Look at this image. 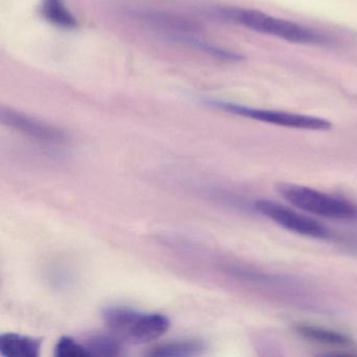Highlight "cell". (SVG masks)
<instances>
[{
    "instance_id": "8992f818",
    "label": "cell",
    "mask_w": 357,
    "mask_h": 357,
    "mask_svg": "<svg viewBox=\"0 0 357 357\" xmlns=\"http://www.w3.org/2000/svg\"><path fill=\"white\" fill-rule=\"evenodd\" d=\"M0 120L6 126L41 143L58 145L66 141V133L58 127L11 108H1Z\"/></svg>"
},
{
    "instance_id": "7a4b0ae2",
    "label": "cell",
    "mask_w": 357,
    "mask_h": 357,
    "mask_svg": "<svg viewBox=\"0 0 357 357\" xmlns=\"http://www.w3.org/2000/svg\"><path fill=\"white\" fill-rule=\"evenodd\" d=\"M103 319L114 333L132 344L151 342L170 328V319L166 315L142 312L128 307H107L103 310Z\"/></svg>"
},
{
    "instance_id": "6da1fadb",
    "label": "cell",
    "mask_w": 357,
    "mask_h": 357,
    "mask_svg": "<svg viewBox=\"0 0 357 357\" xmlns=\"http://www.w3.org/2000/svg\"><path fill=\"white\" fill-rule=\"evenodd\" d=\"M221 20L239 24L255 32L271 35L301 45H324L329 43L325 35L301 24L267 15L257 10L241 8H219L215 10Z\"/></svg>"
},
{
    "instance_id": "277c9868",
    "label": "cell",
    "mask_w": 357,
    "mask_h": 357,
    "mask_svg": "<svg viewBox=\"0 0 357 357\" xmlns=\"http://www.w3.org/2000/svg\"><path fill=\"white\" fill-rule=\"evenodd\" d=\"M211 105L236 116H244V118L278 125V126L287 127V128L315 131H327L332 128V123L317 116L275 112V110L258 109V108L248 107V106L222 101H211Z\"/></svg>"
},
{
    "instance_id": "4fadbf2b",
    "label": "cell",
    "mask_w": 357,
    "mask_h": 357,
    "mask_svg": "<svg viewBox=\"0 0 357 357\" xmlns=\"http://www.w3.org/2000/svg\"><path fill=\"white\" fill-rule=\"evenodd\" d=\"M55 356L57 357H91L85 344L75 340L70 336H62L55 346Z\"/></svg>"
},
{
    "instance_id": "5bb4252c",
    "label": "cell",
    "mask_w": 357,
    "mask_h": 357,
    "mask_svg": "<svg viewBox=\"0 0 357 357\" xmlns=\"http://www.w3.org/2000/svg\"><path fill=\"white\" fill-rule=\"evenodd\" d=\"M185 43H190L193 47H197L198 50H202V51L206 52V53L210 54V55L214 56L218 59L225 60V61H240L242 59L241 56L238 55V54L220 49V47L211 45V43H204V41L199 40L195 37L190 38Z\"/></svg>"
},
{
    "instance_id": "30bf717a",
    "label": "cell",
    "mask_w": 357,
    "mask_h": 357,
    "mask_svg": "<svg viewBox=\"0 0 357 357\" xmlns=\"http://www.w3.org/2000/svg\"><path fill=\"white\" fill-rule=\"evenodd\" d=\"M41 14L43 17L62 29H76L79 26L77 18L66 9L63 0H43Z\"/></svg>"
},
{
    "instance_id": "ba28073f",
    "label": "cell",
    "mask_w": 357,
    "mask_h": 357,
    "mask_svg": "<svg viewBox=\"0 0 357 357\" xmlns=\"http://www.w3.org/2000/svg\"><path fill=\"white\" fill-rule=\"evenodd\" d=\"M292 329L298 336L308 342H314L321 346L330 347L335 350H355L354 340L342 332L319 327V326L301 323L294 324L292 326Z\"/></svg>"
},
{
    "instance_id": "5b68a950",
    "label": "cell",
    "mask_w": 357,
    "mask_h": 357,
    "mask_svg": "<svg viewBox=\"0 0 357 357\" xmlns=\"http://www.w3.org/2000/svg\"><path fill=\"white\" fill-rule=\"evenodd\" d=\"M254 208L263 216L294 233L317 239H327L331 236L329 229L319 221L278 202L267 199L257 200Z\"/></svg>"
},
{
    "instance_id": "7c38bea8",
    "label": "cell",
    "mask_w": 357,
    "mask_h": 357,
    "mask_svg": "<svg viewBox=\"0 0 357 357\" xmlns=\"http://www.w3.org/2000/svg\"><path fill=\"white\" fill-rule=\"evenodd\" d=\"M84 344L91 356H116L121 352L120 342L116 338L103 334L89 336Z\"/></svg>"
},
{
    "instance_id": "9c48e42d",
    "label": "cell",
    "mask_w": 357,
    "mask_h": 357,
    "mask_svg": "<svg viewBox=\"0 0 357 357\" xmlns=\"http://www.w3.org/2000/svg\"><path fill=\"white\" fill-rule=\"evenodd\" d=\"M41 340L16 333L0 336V354L8 357H38Z\"/></svg>"
},
{
    "instance_id": "3957f363",
    "label": "cell",
    "mask_w": 357,
    "mask_h": 357,
    "mask_svg": "<svg viewBox=\"0 0 357 357\" xmlns=\"http://www.w3.org/2000/svg\"><path fill=\"white\" fill-rule=\"evenodd\" d=\"M277 190L292 206L310 214L336 220L357 219L356 204L344 198L294 183H279Z\"/></svg>"
},
{
    "instance_id": "8fae6325",
    "label": "cell",
    "mask_w": 357,
    "mask_h": 357,
    "mask_svg": "<svg viewBox=\"0 0 357 357\" xmlns=\"http://www.w3.org/2000/svg\"><path fill=\"white\" fill-rule=\"evenodd\" d=\"M204 346L198 340H178L160 344L150 351V356L190 357L197 356L204 351Z\"/></svg>"
},
{
    "instance_id": "52a82bcc",
    "label": "cell",
    "mask_w": 357,
    "mask_h": 357,
    "mask_svg": "<svg viewBox=\"0 0 357 357\" xmlns=\"http://www.w3.org/2000/svg\"><path fill=\"white\" fill-rule=\"evenodd\" d=\"M132 16L143 24L162 31L181 43H185L188 39L193 38L194 35L200 31L199 26L195 22H192L191 20L181 16L166 13V12L137 10V11H132Z\"/></svg>"
}]
</instances>
